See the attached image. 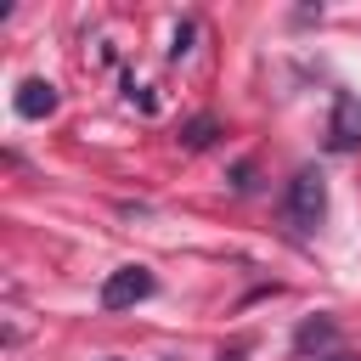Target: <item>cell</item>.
Here are the masks:
<instances>
[{
	"instance_id": "cell-7",
	"label": "cell",
	"mask_w": 361,
	"mask_h": 361,
	"mask_svg": "<svg viewBox=\"0 0 361 361\" xmlns=\"http://www.w3.org/2000/svg\"><path fill=\"white\" fill-rule=\"evenodd\" d=\"M220 361H243V350H231V355H220Z\"/></svg>"
},
{
	"instance_id": "cell-8",
	"label": "cell",
	"mask_w": 361,
	"mask_h": 361,
	"mask_svg": "<svg viewBox=\"0 0 361 361\" xmlns=\"http://www.w3.org/2000/svg\"><path fill=\"white\" fill-rule=\"evenodd\" d=\"M327 361H355V355H327Z\"/></svg>"
},
{
	"instance_id": "cell-1",
	"label": "cell",
	"mask_w": 361,
	"mask_h": 361,
	"mask_svg": "<svg viewBox=\"0 0 361 361\" xmlns=\"http://www.w3.org/2000/svg\"><path fill=\"white\" fill-rule=\"evenodd\" d=\"M322 214H327V180H322V169L305 164V169L288 180V192H282V220H288L293 231H316Z\"/></svg>"
},
{
	"instance_id": "cell-5",
	"label": "cell",
	"mask_w": 361,
	"mask_h": 361,
	"mask_svg": "<svg viewBox=\"0 0 361 361\" xmlns=\"http://www.w3.org/2000/svg\"><path fill=\"white\" fill-rule=\"evenodd\" d=\"M333 338V322H305L299 327V350H310V344H327Z\"/></svg>"
},
{
	"instance_id": "cell-6",
	"label": "cell",
	"mask_w": 361,
	"mask_h": 361,
	"mask_svg": "<svg viewBox=\"0 0 361 361\" xmlns=\"http://www.w3.org/2000/svg\"><path fill=\"white\" fill-rule=\"evenodd\" d=\"M214 141V118H192L186 124V147H209Z\"/></svg>"
},
{
	"instance_id": "cell-3",
	"label": "cell",
	"mask_w": 361,
	"mask_h": 361,
	"mask_svg": "<svg viewBox=\"0 0 361 361\" xmlns=\"http://www.w3.org/2000/svg\"><path fill=\"white\" fill-rule=\"evenodd\" d=\"M327 141H333L338 152H350V147L361 141V102H355L350 90H338V96H333V124H327Z\"/></svg>"
},
{
	"instance_id": "cell-4",
	"label": "cell",
	"mask_w": 361,
	"mask_h": 361,
	"mask_svg": "<svg viewBox=\"0 0 361 361\" xmlns=\"http://www.w3.org/2000/svg\"><path fill=\"white\" fill-rule=\"evenodd\" d=\"M56 113V85L51 79H23L17 85V118H51Z\"/></svg>"
},
{
	"instance_id": "cell-2",
	"label": "cell",
	"mask_w": 361,
	"mask_h": 361,
	"mask_svg": "<svg viewBox=\"0 0 361 361\" xmlns=\"http://www.w3.org/2000/svg\"><path fill=\"white\" fill-rule=\"evenodd\" d=\"M152 288H158V282H152V271H147V265H118V271L102 282L96 305H102V310H130V305H141Z\"/></svg>"
}]
</instances>
